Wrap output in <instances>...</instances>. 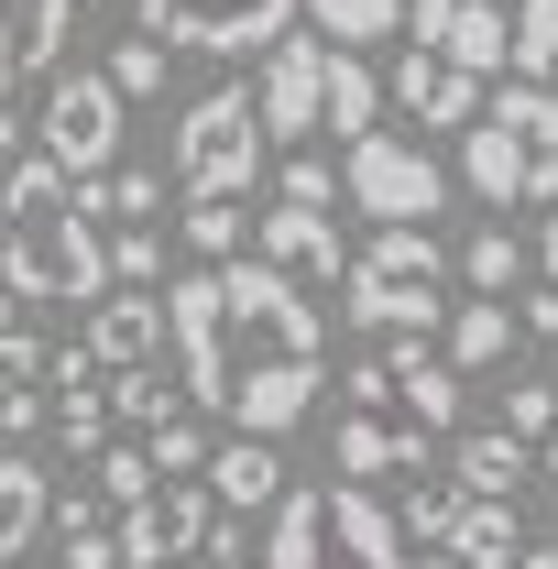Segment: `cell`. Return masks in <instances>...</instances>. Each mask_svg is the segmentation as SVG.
I'll return each mask as SVG.
<instances>
[{"instance_id": "obj_1", "label": "cell", "mask_w": 558, "mask_h": 569, "mask_svg": "<svg viewBox=\"0 0 558 569\" xmlns=\"http://www.w3.org/2000/svg\"><path fill=\"white\" fill-rule=\"evenodd\" d=\"M165 318H176V383H187V406H209L230 438L275 449L285 427L318 406V383H329V329H318L307 284L252 263V252L176 274L165 284Z\"/></svg>"}, {"instance_id": "obj_2", "label": "cell", "mask_w": 558, "mask_h": 569, "mask_svg": "<svg viewBox=\"0 0 558 569\" xmlns=\"http://www.w3.org/2000/svg\"><path fill=\"white\" fill-rule=\"evenodd\" d=\"M0 284L22 307H99L110 296V230L44 153L0 164Z\"/></svg>"}, {"instance_id": "obj_3", "label": "cell", "mask_w": 558, "mask_h": 569, "mask_svg": "<svg viewBox=\"0 0 558 569\" xmlns=\"http://www.w3.org/2000/svg\"><path fill=\"white\" fill-rule=\"evenodd\" d=\"M263 569H406V526L395 503H372L361 482H296L275 503V537H263Z\"/></svg>"}, {"instance_id": "obj_4", "label": "cell", "mask_w": 558, "mask_h": 569, "mask_svg": "<svg viewBox=\"0 0 558 569\" xmlns=\"http://www.w3.org/2000/svg\"><path fill=\"white\" fill-rule=\"evenodd\" d=\"M460 176H471L482 209H515V198L558 209V99L526 88V77H504V99L460 132Z\"/></svg>"}, {"instance_id": "obj_5", "label": "cell", "mask_w": 558, "mask_h": 569, "mask_svg": "<svg viewBox=\"0 0 558 569\" xmlns=\"http://www.w3.org/2000/svg\"><path fill=\"white\" fill-rule=\"evenodd\" d=\"M263 110H252V88H209V99H187L176 110V142H165V176H176V198L187 209H241L252 198V176H263Z\"/></svg>"}, {"instance_id": "obj_6", "label": "cell", "mask_w": 558, "mask_h": 569, "mask_svg": "<svg viewBox=\"0 0 558 569\" xmlns=\"http://www.w3.org/2000/svg\"><path fill=\"white\" fill-rule=\"evenodd\" d=\"M340 296H350L361 329H395V340L449 329V252H438V230H372V241L350 252Z\"/></svg>"}, {"instance_id": "obj_7", "label": "cell", "mask_w": 558, "mask_h": 569, "mask_svg": "<svg viewBox=\"0 0 558 569\" xmlns=\"http://www.w3.org/2000/svg\"><path fill=\"white\" fill-rule=\"evenodd\" d=\"M121 88H110V67H56L44 77V110H33V153L56 164V176H77V187H99V176H121Z\"/></svg>"}, {"instance_id": "obj_8", "label": "cell", "mask_w": 558, "mask_h": 569, "mask_svg": "<svg viewBox=\"0 0 558 569\" xmlns=\"http://www.w3.org/2000/svg\"><path fill=\"white\" fill-rule=\"evenodd\" d=\"M427 449H438V438L395 406V372H383V361H350V372H340V482L427 471Z\"/></svg>"}, {"instance_id": "obj_9", "label": "cell", "mask_w": 558, "mask_h": 569, "mask_svg": "<svg viewBox=\"0 0 558 569\" xmlns=\"http://www.w3.org/2000/svg\"><path fill=\"white\" fill-rule=\"evenodd\" d=\"M340 187H350V209L372 219V230H427V219L449 209V176H438V153L406 132H372V142H350L340 153Z\"/></svg>"}, {"instance_id": "obj_10", "label": "cell", "mask_w": 558, "mask_h": 569, "mask_svg": "<svg viewBox=\"0 0 558 569\" xmlns=\"http://www.w3.org/2000/svg\"><path fill=\"white\" fill-rule=\"evenodd\" d=\"M296 11L307 0H142V33L165 44V56H275L285 33H296Z\"/></svg>"}, {"instance_id": "obj_11", "label": "cell", "mask_w": 558, "mask_h": 569, "mask_svg": "<svg viewBox=\"0 0 558 569\" xmlns=\"http://www.w3.org/2000/svg\"><path fill=\"white\" fill-rule=\"evenodd\" d=\"M406 33H417L427 56H449L460 77H515V11H492V0H406Z\"/></svg>"}, {"instance_id": "obj_12", "label": "cell", "mask_w": 558, "mask_h": 569, "mask_svg": "<svg viewBox=\"0 0 558 569\" xmlns=\"http://www.w3.org/2000/svg\"><path fill=\"white\" fill-rule=\"evenodd\" d=\"M252 110H263V132H275V142L329 132V44H318V33H285L275 56L252 67Z\"/></svg>"}, {"instance_id": "obj_13", "label": "cell", "mask_w": 558, "mask_h": 569, "mask_svg": "<svg viewBox=\"0 0 558 569\" xmlns=\"http://www.w3.org/2000/svg\"><path fill=\"white\" fill-rule=\"evenodd\" d=\"M165 340H176V318H165V296H142V284H110V296L77 318V351L99 361L110 383H121V372H153Z\"/></svg>"}, {"instance_id": "obj_14", "label": "cell", "mask_w": 558, "mask_h": 569, "mask_svg": "<svg viewBox=\"0 0 558 569\" xmlns=\"http://www.w3.org/2000/svg\"><path fill=\"white\" fill-rule=\"evenodd\" d=\"M252 263H275V274H296V284H350L340 219L329 209H285V198L252 219Z\"/></svg>"}, {"instance_id": "obj_15", "label": "cell", "mask_w": 558, "mask_h": 569, "mask_svg": "<svg viewBox=\"0 0 558 569\" xmlns=\"http://www.w3.org/2000/svg\"><path fill=\"white\" fill-rule=\"evenodd\" d=\"M383 99L417 121V132H471L492 99H482V77H460L449 56H427V44H406V67L383 77Z\"/></svg>"}, {"instance_id": "obj_16", "label": "cell", "mask_w": 558, "mask_h": 569, "mask_svg": "<svg viewBox=\"0 0 558 569\" xmlns=\"http://www.w3.org/2000/svg\"><path fill=\"white\" fill-rule=\"evenodd\" d=\"M67 22H77V0H0V99L56 77V56H67Z\"/></svg>"}, {"instance_id": "obj_17", "label": "cell", "mask_w": 558, "mask_h": 569, "mask_svg": "<svg viewBox=\"0 0 558 569\" xmlns=\"http://www.w3.org/2000/svg\"><path fill=\"white\" fill-rule=\"evenodd\" d=\"M44 395H56V438L99 460V449H110V427H121V417H110V372H99L88 351H56V361H44Z\"/></svg>"}, {"instance_id": "obj_18", "label": "cell", "mask_w": 558, "mask_h": 569, "mask_svg": "<svg viewBox=\"0 0 558 569\" xmlns=\"http://www.w3.org/2000/svg\"><path fill=\"white\" fill-rule=\"evenodd\" d=\"M383 372H395V406H406L427 438H449V427H460V372H449V351L395 340V351H383Z\"/></svg>"}, {"instance_id": "obj_19", "label": "cell", "mask_w": 558, "mask_h": 569, "mask_svg": "<svg viewBox=\"0 0 558 569\" xmlns=\"http://www.w3.org/2000/svg\"><path fill=\"white\" fill-rule=\"evenodd\" d=\"M209 493L230 503V515H275L296 482H285V460L263 449V438H219V449H209Z\"/></svg>"}, {"instance_id": "obj_20", "label": "cell", "mask_w": 558, "mask_h": 569, "mask_svg": "<svg viewBox=\"0 0 558 569\" xmlns=\"http://www.w3.org/2000/svg\"><path fill=\"white\" fill-rule=\"evenodd\" d=\"M449 471H460V493H482V503H515L526 482H537V449H526L515 427H482V438H460V449H449Z\"/></svg>"}, {"instance_id": "obj_21", "label": "cell", "mask_w": 558, "mask_h": 569, "mask_svg": "<svg viewBox=\"0 0 558 569\" xmlns=\"http://www.w3.org/2000/svg\"><path fill=\"white\" fill-rule=\"evenodd\" d=\"M438 351H449V372L471 383V372H492V361L515 351V307L504 296H460L449 307V329H438Z\"/></svg>"}, {"instance_id": "obj_22", "label": "cell", "mask_w": 558, "mask_h": 569, "mask_svg": "<svg viewBox=\"0 0 558 569\" xmlns=\"http://www.w3.org/2000/svg\"><path fill=\"white\" fill-rule=\"evenodd\" d=\"M44 515H56V482H44V460L0 449V569H11L33 537H44Z\"/></svg>"}, {"instance_id": "obj_23", "label": "cell", "mask_w": 558, "mask_h": 569, "mask_svg": "<svg viewBox=\"0 0 558 569\" xmlns=\"http://www.w3.org/2000/svg\"><path fill=\"white\" fill-rule=\"evenodd\" d=\"M329 132H340V153L383 132V77L361 67V56H340V44H329Z\"/></svg>"}, {"instance_id": "obj_24", "label": "cell", "mask_w": 558, "mask_h": 569, "mask_svg": "<svg viewBox=\"0 0 558 569\" xmlns=\"http://www.w3.org/2000/svg\"><path fill=\"white\" fill-rule=\"evenodd\" d=\"M307 22H318V44H340V56H361V44L406 33V0H307Z\"/></svg>"}, {"instance_id": "obj_25", "label": "cell", "mask_w": 558, "mask_h": 569, "mask_svg": "<svg viewBox=\"0 0 558 569\" xmlns=\"http://www.w3.org/2000/svg\"><path fill=\"white\" fill-rule=\"evenodd\" d=\"M33 417H56V395H44V351L22 340V351H0V438H22Z\"/></svg>"}, {"instance_id": "obj_26", "label": "cell", "mask_w": 558, "mask_h": 569, "mask_svg": "<svg viewBox=\"0 0 558 569\" xmlns=\"http://www.w3.org/2000/svg\"><path fill=\"white\" fill-rule=\"evenodd\" d=\"M176 406H187V383H176L165 361H153V372H121V383H110V417H121V427H142V438H153V427H176Z\"/></svg>"}, {"instance_id": "obj_27", "label": "cell", "mask_w": 558, "mask_h": 569, "mask_svg": "<svg viewBox=\"0 0 558 569\" xmlns=\"http://www.w3.org/2000/svg\"><path fill=\"white\" fill-rule=\"evenodd\" d=\"M88 493H99V515H132V503H153V493H165V471H153V449H99Z\"/></svg>"}, {"instance_id": "obj_28", "label": "cell", "mask_w": 558, "mask_h": 569, "mask_svg": "<svg viewBox=\"0 0 558 569\" xmlns=\"http://www.w3.org/2000/svg\"><path fill=\"white\" fill-rule=\"evenodd\" d=\"M515 274H526L515 230H471V241H460V284H471V296H515Z\"/></svg>"}, {"instance_id": "obj_29", "label": "cell", "mask_w": 558, "mask_h": 569, "mask_svg": "<svg viewBox=\"0 0 558 569\" xmlns=\"http://www.w3.org/2000/svg\"><path fill=\"white\" fill-rule=\"evenodd\" d=\"M558 67V0H515V77L537 88Z\"/></svg>"}, {"instance_id": "obj_30", "label": "cell", "mask_w": 558, "mask_h": 569, "mask_svg": "<svg viewBox=\"0 0 558 569\" xmlns=\"http://www.w3.org/2000/svg\"><path fill=\"white\" fill-rule=\"evenodd\" d=\"M504 427H515L526 449H548V438H558V372H526V383L504 395Z\"/></svg>"}, {"instance_id": "obj_31", "label": "cell", "mask_w": 558, "mask_h": 569, "mask_svg": "<svg viewBox=\"0 0 558 569\" xmlns=\"http://www.w3.org/2000/svg\"><path fill=\"white\" fill-rule=\"evenodd\" d=\"M176 230H187L198 263H241V241H252V219H241V209H187Z\"/></svg>"}, {"instance_id": "obj_32", "label": "cell", "mask_w": 558, "mask_h": 569, "mask_svg": "<svg viewBox=\"0 0 558 569\" xmlns=\"http://www.w3.org/2000/svg\"><path fill=\"white\" fill-rule=\"evenodd\" d=\"M110 88H121V99H165V44H153V33L110 44Z\"/></svg>"}, {"instance_id": "obj_33", "label": "cell", "mask_w": 558, "mask_h": 569, "mask_svg": "<svg viewBox=\"0 0 558 569\" xmlns=\"http://www.w3.org/2000/svg\"><path fill=\"white\" fill-rule=\"evenodd\" d=\"M153 274H165V230H110V284L153 296Z\"/></svg>"}, {"instance_id": "obj_34", "label": "cell", "mask_w": 558, "mask_h": 569, "mask_svg": "<svg viewBox=\"0 0 558 569\" xmlns=\"http://www.w3.org/2000/svg\"><path fill=\"white\" fill-rule=\"evenodd\" d=\"M153 471H165V482H209V438H198L187 417L153 427Z\"/></svg>"}, {"instance_id": "obj_35", "label": "cell", "mask_w": 558, "mask_h": 569, "mask_svg": "<svg viewBox=\"0 0 558 569\" xmlns=\"http://www.w3.org/2000/svg\"><path fill=\"white\" fill-rule=\"evenodd\" d=\"M275 198H285V209H329V198H340V176H329L318 153H296V164L275 176Z\"/></svg>"}, {"instance_id": "obj_36", "label": "cell", "mask_w": 558, "mask_h": 569, "mask_svg": "<svg viewBox=\"0 0 558 569\" xmlns=\"http://www.w3.org/2000/svg\"><path fill=\"white\" fill-rule=\"evenodd\" d=\"M56 569H121V537L110 526H67V559Z\"/></svg>"}, {"instance_id": "obj_37", "label": "cell", "mask_w": 558, "mask_h": 569, "mask_svg": "<svg viewBox=\"0 0 558 569\" xmlns=\"http://www.w3.org/2000/svg\"><path fill=\"white\" fill-rule=\"evenodd\" d=\"M515 329H526V340H558V284H526V307H515Z\"/></svg>"}, {"instance_id": "obj_38", "label": "cell", "mask_w": 558, "mask_h": 569, "mask_svg": "<svg viewBox=\"0 0 558 569\" xmlns=\"http://www.w3.org/2000/svg\"><path fill=\"white\" fill-rule=\"evenodd\" d=\"M198 569H252V548H241V526H219L209 548H198Z\"/></svg>"}, {"instance_id": "obj_39", "label": "cell", "mask_w": 558, "mask_h": 569, "mask_svg": "<svg viewBox=\"0 0 558 569\" xmlns=\"http://www.w3.org/2000/svg\"><path fill=\"white\" fill-rule=\"evenodd\" d=\"M22 153H33V121H22V110L0 99V164H22Z\"/></svg>"}, {"instance_id": "obj_40", "label": "cell", "mask_w": 558, "mask_h": 569, "mask_svg": "<svg viewBox=\"0 0 558 569\" xmlns=\"http://www.w3.org/2000/svg\"><path fill=\"white\" fill-rule=\"evenodd\" d=\"M22 340H33V329H22V296L0 284V351H22Z\"/></svg>"}, {"instance_id": "obj_41", "label": "cell", "mask_w": 558, "mask_h": 569, "mask_svg": "<svg viewBox=\"0 0 558 569\" xmlns=\"http://www.w3.org/2000/svg\"><path fill=\"white\" fill-rule=\"evenodd\" d=\"M537 284H558V209H548V230H537Z\"/></svg>"}, {"instance_id": "obj_42", "label": "cell", "mask_w": 558, "mask_h": 569, "mask_svg": "<svg viewBox=\"0 0 558 569\" xmlns=\"http://www.w3.org/2000/svg\"><path fill=\"white\" fill-rule=\"evenodd\" d=\"M515 569H558V537H526V559Z\"/></svg>"}, {"instance_id": "obj_43", "label": "cell", "mask_w": 558, "mask_h": 569, "mask_svg": "<svg viewBox=\"0 0 558 569\" xmlns=\"http://www.w3.org/2000/svg\"><path fill=\"white\" fill-rule=\"evenodd\" d=\"M537 482H558V438H548V449H537Z\"/></svg>"}, {"instance_id": "obj_44", "label": "cell", "mask_w": 558, "mask_h": 569, "mask_svg": "<svg viewBox=\"0 0 558 569\" xmlns=\"http://www.w3.org/2000/svg\"><path fill=\"white\" fill-rule=\"evenodd\" d=\"M427 569H460V559H438V548H427Z\"/></svg>"}, {"instance_id": "obj_45", "label": "cell", "mask_w": 558, "mask_h": 569, "mask_svg": "<svg viewBox=\"0 0 558 569\" xmlns=\"http://www.w3.org/2000/svg\"><path fill=\"white\" fill-rule=\"evenodd\" d=\"M77 11H99V0H77Z\"/></svg>"}]
</instances>
